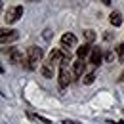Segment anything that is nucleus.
<instances>
[{
    "label": "nucleus",
    "instance_id": "nucleus-1",
    "mask_svg": "<svg viewBox=\"0 0 124 124\" xmlns=\"http://www.w3.org/2000/svg\"><path fill=\"white\" fill-rule=\"evenodd\" d=\"M40 61H42V50L38 46H29L27 48V57H25L23 65L32 71V69H36V65Z\"/></svg>",
    "mask_w": 124,
    "mask_h": 124
},
{
    "label": "nucleus",
    "instance_id": "nucleus-2",
    "mask_svg": "<svg viewBox=\"0 0 124 124\" xmlns=\"http://www.w3.org/2000/svg\"><path fill=\"white\" fill-rule=\"evenodd\" d=\"M21 16H23V6H12V8L6 12L4 21H6L8 25H12V23H16V21H17Z\"/></svg>",
    "mask_w": 124,
    "mask_h": 124
},
{
    "label": "nucleus",
    "instance_id": "nucleus-3",
    "mask_svg": "<svg viewBox=\"0 0 124 124\" xmlns=\"http://www.w3.org/2000/svg\"><path fill=\"white\" fill-rule=\"evenodd\" d=\"M71 80H73V75H71V71L67 69V65H59V88H67L69 84H71Z\"/></svg>",
    "mask_w": 124,
    "mask_h": 124
},
{
    "label": "nucleus",
    "instance_id": "nucleus-4",
    "mask_svg": "<svg viewBox=\"0 0 124 124\" xmlns=\"http://www.w3.org/2000/svg\"><path fill=\"white\" fill-rule=\"evenodd\" d=\"M19 38V32L14 31V29H2L0 32V42H2V46H6L8 42H14Z\"/></svg>",
    "mask_w": 124,
    "mask_h": 124
},
{
    "label": "nucleus",
    "instance_id": "nucleus-5",
    "mask_svg": "<svg viewBox=\"0 0 124 124\" xmlns=\"http://www.w3.org/2000/svg\"><path fill=\"white\" fill-rule=\"evenodd\" d=\"M4 54L10 57V61L16 63V65H21V63L25 61V57L21 55V52H19L17 48H4Z\"/></svg>",
    "mask_w": 124,
    "mask_h": 124
},
{
    "label": "nucleus",
    "instance_id": "nucleus-6",
    "mask_svg": "<svg viewBox=\"0 0 124 124\" xmlns=\"http://www.w3.org/2000/svg\"><path fill=\"white\" fill-rule=\"evenodd\" d=\"M78 44V38L73 32H65L61 36V48H75Z\"/></svg>",
    "mask_w": 124,
    "mask_h": 124
},
{
    "label": "nucleus",
    "instance_id": "nucleus-7",
    "mask_svg": "<svg viewBox=\"0 0 124 124\" xmlns=\"http://www.w3.org/2000/svg\"><path fill=\"white\" fill-rule=\"evenodd\" d=\"M84 73H86V63H84V59L75 61V67H73V77H75V78H82Z\"/></svg>",
    "mask_w": 124,
    "mask_h": 124
},
{
    "label": "nucleus",
    "instance_id": "nucleus-8",
    "mask_svg": "<svg viewBox=\"0 0 124 124\" xmlns=\"http://www.w3.org/2000/svg\"><path fill=\"white\" fill-rule=\"evenodd\" d=\"M90 63H92L93 67H99L101 63H103V55H101V50L99 48H93L92 54H90Z\"/></svg>",
    "mask_w": 124,
    "mask_h": 124
},
{
    "label": "nucleus",
    "instance_id": "nucleus-9",
    "mask_svg": "<svg viewBox=\"0 0 124 124\" xmlns=\"http://www.w3.org/2000/svg\"><path fill=\"white\" fill-rule=\"evenodd\" d=\"M92 44H90V42H86V44H82V46L80 48H77V55H78V59H84V57H86V55H90V54H92Z\"/></svg>",
    "mask_w": 124,
    "mask_h": 124
},
{
    "label": "nucleus",
    "instance_id": "nucleus-10",
    "mask_svg": "<svg viewBox=\"0 0 124 124\" xmlns=\"http://www.w3.org/2000/svg\"><path fill=\"white\" fill-rule=\"evenodd\" d=\"M109 21H111L113 27H120V25H122V16H120L118 12H113V14L109 16Z\"/></svg>",
    "mask_w": 124,
    "mask_h": 124
},
{
    "label": "nucleus",
    "instance_id": "nucleus-11",
    "mask_svg": "<svg viewBox=\"0 0 124 124\" xmlns=\"http://www.w3.org/2000/svg\"><path fill=\"white\" fill-rule=\"evenodd\" d=\"M40 71H42V75H44L46 78H52V77H54V67H50V65H46V63L42 65V69H40Z\"/></svg>",
    "mask_w": 124,
    "mask_h": 124
},
{
    "label": "nucleus",
    "instance_id": "nucleus-12",
    "mask_svg": "<svg viewBox=\"0 0 124 124\" xmlns=\"http://www.w3.org/2000/svg\"><path fill=\"white\" fill-rule=\"evenodd\" d=\"M29 118H32V120H38V122H44V124H52L48 118H44L42 115H36V113H29Z\"/></svg>",
    "mask_w": 124,
    "mask_h": 124
},
{
    "label": "nucleus",
    "instance_id": "nucleus-13",
    "mask_svg": "<svg viewBox=\"0 0 124 124\" xmlns=\"http://www.w3.org/2000/svg\"><path fill=\"white\" fill-rule=\"evenodd\" d=\"M84 38H86V40L92 44L93 40H95V32H93L92 29H86V31H84Z\"/></svg>",
    "mask_w": 124,
    "mask_h": 124
},
{
    "label": "nucleus",
    "instance_id": "nucleus-14",
    "mask_svg": "<svg viewBox=\"0 0 124 124\" xmlns=\"http://www.w3.org/2000/svg\"><path fill=\"white\" fill-rule=\"evenodd\" d=\"M116 54H118V57H120V61L124 63V42H120V44L116 46Z\"/></svg>",
    "mask_w": 124,
    "mask_h": 124
},
{
    "label": "nucleus",
    "instance_id": "nucleus-15",
    "mask_svg": "<svg viewBox=\"0 0 124 124\" xmlns=\"http://www.w3.org/2000/svg\"><path fill=\"white\" fill-rule=\"evenodd\" d=\"M93 80H95V75H93V73H88V75L84 77V84H92Z\"/></svg>",
    "mask_w": 124,
    "mask_h": 124
},
{
    "label": "nucleus",
    "instance_id": "nucleus-16",
    "mask_svg": "<svg viewBox=\"0 0 124 124\" xmlns=\"http://www.w3.org/2000/svg\"><path fill=\"white\" fill-rule=\"evenodd\" d=\"M52 36H54V32L50 31V29H46V31H44V38H46V40H50Z\"/></svg>",
    "mask_w": 124,
    "mask_h": 124
},
{
    "label": "nucleus",
    "instance_id": "nucleus-17",
    "mask_svg": "<svg viewBox=\"0 0 124 124\" xmlns=\"http://www.w3.org/2000/svg\"><path fill=\"white\" fill-rule=\"evenodd\" d=\"M113 36H115V34H111V32H105V40H111Z\"/></svg>",
    "mask_w": 124,
    "mask_h": 124
},
{
    "label": "nucleus",
    "instance_id": "nucleus-18",
    "mask_svg": "<svg viewBox=\"0 0 124 124\" xmlns=\"http://www.w3.org/2000/svg\"><path fill=\"white\" fill-rule=\"evenodd\" d=\"M115 59V54H107V61H113Z\"/></svg>",
    "mask_w": 124,
    "mask_h": 124
},
{
    "label": "nucleus",
    "instance_id": "nucleus-19",
    "mask_svg": "<svg viewBox=\"0 0 124 124\" xmlns=\"http://www.w3.org/2000/svg\"><path fill=\"white\" fill-rule=\"evenodd\" d=\"M63 124H80V122H75V120H63Z\"/></svg>",
    "mask_w": 124,
    "mask_h": 124
},
{
    "label": "nucleus",
    "instance_id": "nucleus-20",
    "mask_svg": "<svg viewBox=\"0 0 124 124\" xmlns=\"http://www.w3.org/2000/svg\"><path fill=\"white\" fill-rule=\"evenodd\" d=\"M118 80H120V82H124V71L120 73V77H118Z\"/></svg>",
    "mask_w": 124,
    "mask_h": 124
},
{
    "label": "nucleus",
    "instance_id": "nucleus-21",
    "mask_svg": "<svg viewBox=\"0 0 124 124\" xmlns=\"http://www.w3.org/2000/svg\"><path fill=\"white\" fill-rule=\"evenodd\" d=\"M101 2H103L105 6H109V4H111V0H101Z\"/></svg>",
    "mask_w": 124,
    "mask_h": 124
}]
</instances>
